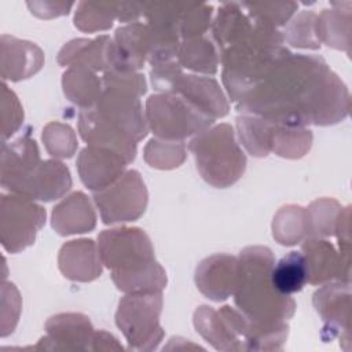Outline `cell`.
Here are the masks:
<instances>
[{"label": "cell", "instance_id": "6da1fadb", "mask_svg": "<svg viewBox=\"0 0 352 352\" xmlns=\"http://www.w3.org/2000/svg\"><path fill=\"white\" fill-rule=\"evenodd\" d=\"M236 104L243 114L279 125H331L348 116L349 92L324 59L290 52Z\"/></svg>", "mask_w": 352, "mask_h": 352}, {"label": "cell", "instance_id": "7a4b0ae2", "mask_svg": "<svg viewBox=\"0 0 352 352\" xmlns=\"http://www.w3.org/2000/svg\"><path fill=\"white\" fill-rule=\"evenodd\" d=\"M102 263L111 270V279L124 293L162 292L166 272L155 261L147 234L136 227L104 230L98 236Z\"/></svg>", "mask_w": 352, "mask_h": 352}, {"label": "cell", "instance_id": "3957f363", "mask_svg": "<svg viewBox=\"0 0 352 352\" xmlns=\"http://www.w3.org/2000/svg\"><path fill=\"white\" fill-rule=\"evenodd\" d=\"M274 264V254L265 246L245 248L238 257L234 301L250 320L278 322L286 320L294 314V300L280 294L272 285Z\"/></svg>", "mask_w": 352, "mask_h": 352}, {"label": "cell", "instance_id": "277c9868", "mask_svg": "<svg viewBox=\"0 0 352 352\" xmlns=\"http://www.w3.org/2000/svg\"><path fill=\"white\" fill-rule=\"evenodd\" d=\"M202 179L213 187L226 188L245 172L246 157L235 140L232 128L220 124L198 133L188 144Z\"/></svg>", "mask_w": 352, "mask_h": 352}, {"label": "cell", "instance_id": "5b68a950", "mask_svg": "<svg viewBox=\"0 0 352 352\" xmlns=\"http://www.w3.org/2000/svg\"><path fill=\"white\" fill-rule=\"evenodd\" d=\"M146 121L161 140L182 142L206 131L214 120L177 94H157L146 102Z\"/></svg>", "mask_w": 352, "mask_h": 352}, {"label": "cell", "instance_id": "8992f818", "mask_svg": "<svg viewBox=\"0 0 352 352\" xmlns=\"http://www.w3.org/2000/svg\"><path fill=\"white\" fill-rule=\"evenodd\" d=\"M162 308V293H129L120 304L116 323L124 333L129 348L154 349L164 331L158 323Z\"/></svg>", "mask_w": 352, "mask_h": 352}, {"label": "cell", "instance_id": "52a82bcc", "mask_svg": "<svg viewBox=\"0 0 352 352\" xmlns=\"http://www.w3.org/2000/svg\"><path fill=\"white\" fill-rule=\"evenodd\" d=\"M0 216L1 243L10 253H18L34 243L45 223V209L15 192L1 195Z\"/></svg>", "mask_w": 352, "mask_h": 352}, {"label": "cell", "instance_id": "ba28073f", "mask_svg": "<svg viewBox=\"0 0 352 352\" xmlns=\"http://www.w3.org/2000/svg\"><path fill=\"white\" fill-rule=\"evenodd\" d=\"M94 201L104 224L133 221L147 206V190L138 170L129 169L109 187L95 191Z\"/></svg>", "mask_w": 352, "mask_h": 352}, {"label": "cell", "instance_id": "9c48e42d", "mask_svg": "<svg viewBox=\"0 0 352 352\" xmlns=\"http://www.w3.org/2000/svg\"><path fill=\"white\" fill-rule=\"evenodd\" d=\"M92 109L104 122L136 143L147 135V121L139 95L133 92L104 87L98 103Z\"/></svg>", "mask_w": 352, "mask_h": 352}, {"label": "cell", "instance_id": "30bf717a", "mask_svg": "<svg viewBox=\"0 0 352 352\" xmlns=\"http://www.w3.org/2000/svg\"><path fill=\"white\" fill-rule=\"evenodd\" d=\"M76 165L81 182L95 192L120 179L125 172L128 161L113 150L87 146L81 150Z\"/></svg>", "mask_w": 352, "mask_h": 352}, {"label": "cell", "instance_id": "8fae6325", "mask_svg": "<svg viewBox=\"0 0 352 352\" xmlns=\"http://www.w3.org/2000/svg\"><path fill=\"white\" fill-rule=\"evenodd\" d=\"M349 282L324 285L314 294V305L324 320L322 338L333 340L340 333H348L349 329Z\"/></svg>", "mask_w": 352, "mask_h": 352}, {"label": "cell", "instance_id": "7c38bea8", "mask_svg": "<svg viewBox=\"0 0 352 352\" xmlns=\"http://www.w3.org/2000/svg\"><path fill=\"white\" fill-rule=\"evenodd\" d=\"M238 276V258L230 254H214L199 263L195 283L199 292L213 301H223L234 294Z\"/></svg>", "mask_w": 352, "mask_h": 352}, {"label": "cell", "instance_id": "4fadbf2b", "mask_svg": "<svg viewBox=\"0 0 352 352\" xmlns=\"http://www.w3.org/2000/svg\"><path fill=\"white\" fill-rule=\"evenodd\" d=\"M302 254L308 267V282L324 283L333 278L349 282V254L337 256L334 246L323 239L307 238L302 243Z\"/></svg>", "mask_w": 352, "mask_h": 352}, {"label": "cell", "instance_id": "5bb4252c", "mask_svg": "<svg viewBox=\"0 0 352 352\" xmlns=\"http://www.w3.org/2000/svg\"><path fill=\"white\" fill-rule=\"evenodd\" d=\"M40 162L34 139L23 136L11 143L4 142L1 151V186L11 192H16Z\"/></svg>", "mask_w": 352, "mask_h": 352}, {"label": "cell", "instance_id": "9a60e30c", "mask_svg": "<svg viewBox=\"0 0 352 352\" xmlns=\"http://www.w3.org/2000/svg\"><path fill=\"white\" fill-rule=\"evenodd\" d=\"M70 187L72 177L69 168L56 160H48L40 162L15 194L48 202L60 198Z\"/></svg>", "mask_w": 352, "mask_h": 352}, {"label": "cell", "instance_id": "2e32d148", "mask_svg": "<svg viewBox=\"0 0 352 352\" xmlns=\"http://www.w3.org/2000/svg\"><path fill=\"white\" fill-rule=\"evenodd\" d=\"M78 132L88 146L113 150L128 164L136 157V142L104 122L94 109H85L78 114Z\"/></svg>", "mask_w": 352, "mask_h": 352}, {"label": "cell", "instance_id": "e0dca14e", "mask_svg": "<svg viewBox=\"0 0 352 352\" xmlns=\"http://www.w3.org/2000/svg\"><path fill=\"white\" fill-rule=\"evenodd\" d=\"M172 94H177L213 120L228 113V103L220 85L210 77L182 74L175 82Z\"/></svg>", "mask_w": 352, "mask_h": 352}, {"label": "cell", "instance_id": "ac0fdd59", "mask_svg": "<svg viewBox=\"0 0 352 352\" xmlns=\"http://www.w3.org/2000/svg\"><path fill=\"white\" fill-rule=\"evenodd\" d=\"M48 336L41 338L51 342L48 349H88L94 341V327L82 314H58L45 323Z\"/></svg>", "mask_w": 352, "mask_h": 352}, {"label": "cell", "instance_id": "d6986e66", "mask_svg": "<svg viewBox=\"0 0 352 352\" xmlns=\"http://www.w3.org/2000/svg\"><path fill=\"white\" fill-rule=\"evenodd\" d=\"M62 274L78 282H89L100 276L102 260L92 239H74L66 242L58 257Z\"/></svg>", "mask_w": 352, "mask_h": 352}, {"label": "cell", "instance_id": "ffe728a7", "mask_svg": "<svg viewBox=\"0 0 352 352\" xmlns=\"http://www.w3.org/2000/svg\"><path fill=\"white\" fill-rule=\"evenodd\" d=\"M43 62V51L36 44L7 34L1 36L3 80L19 81L28 78L41 69Z\"/></svg>", "mask_w": 352, "mask_h": 352}, {"label": "cell", "instance_id": "44dd1931", "mask_svg": "<svg viewBox=\"0 0 352 352\" xmlns=\"http://www.w3.org/2000/svg\"><path fill=\"white\" fill-rule=\"evenodd\" d=\"M96 216L88 197L76 191L52 210V227L59 235L82 234L95 228Z\"/></svg>", "mask_w": 352, "mask_h": 352}, {"label": "cell", "instance_id": "7402d4cb", "mask_svg": "<svg viewBox=\"0 0 352 352\" xmlns=\"http://www.w3.org/2000/svg\"><path fill=\"white\" fill-rule=\"evenodd\" d=\"M110 41L111 38L109 36H99L95 40L74 38L62 47L58 54V63L62 66L106 72V50Z\"/></svg>", "mask_w": 352, "mask_h": 352}, {"label": "cell", "instance_id": "603a6c76", "mask_svg": "<svg viewBox=\"0 0 352 352\" xmlns=\"http://www.w3.org/2000/svg\"><path fill=\"white\" fill-rule=\"evenodd\" d=\"M194 324L197 331L205 340H208V342H210L216 349H243L241 341L232 334L223 315L219 311H214L212 307H199L194 314Z\"/></svg>", "mask_w": 352, "mask_h": 352}, {"label": "cell", "instance_id": "cb8c5ba5", "mask_svg": "<svg viewBox=\"0 0 352 352\" xmlns=\"http://www.w3.org/2000/svg\"><path fill=\"white\" fill-rule=\"evenodd\" d=\"M62 85L67 99L82 107V110L95 107L103 92L100 89V80L87 67H70L66 70Z\"/></svg>", "mask_w": 352, "mask_h": 352}, {"label": "cell", "instance_id": "d4e9b609", "mask_svg": "<svg viewBox=\"0 0 352 352\" xmlns=\"http://www.w3.org/2000/svg\"><path fill=\"white\" fill-rule=\"evenodd\" d=\"M274 287L285 296L302 290L308 283V267L301 252L293 250L283 256L271 270Z\"/></svg>", "mask_w": 352, "mask_h": 352}, {"label": "cell", "instance_id": "484cf974", "mask_svg": "<svg viewBox=\"0 0 352 352\" xmlns=\"http://www.w3.org/2000/svg\"><path fill=\"white\" fill-rule=\"evenodd\" d=\"M337 6H340V8L323 10L322 14L318 15V36L319 40L324 41L329 47L349 52L351 7L344 10L341 3H337Z\"/></svg>", "mask_w": 352, "mask_h": 352}, {"label": "cell", "instance_id": "4316f807", "mask_svg": "<svg viewBox=\"0 0 352 352\" xmlns=\"http://www.w3.org/2000/svg\"><path fill=\"white\" fill-rule=\"evenodd\" d=\"M308 216L307 209L296 205H287L279 209L274 217V238L286 246L298 243L302 238H308Z\"/></svg>", "mask_w": 352, "mask_h": 352}, {"label": "cell", "instance_id": "83f0119b", "mask_svg": "<svg viewBox=\"0 0 352 352\" xmlns=\"http://www.w3.org/2000/svg\"><path fill=\"white\" fill-rule=\"evenodd\" d=\"M177 62L182 67H187L201 73L214 74L217 72L219 58L213 44L204 37L184 40L177 51Z\"/></svg>", "mask_w": 352, "mask_h": 352}, {"label": "cell", "instance_id": "f1b7e54d", "mask_svg": "<svg viewBox=\"0 0 352 352\" xmlns=\"http://www.w3.org/2000/svg\"><path fill=\"white\" fill-rule=\"evenodd\" d=\"M236 128L242 144L252 155H268L274 122L267 121L258 116L242 114L236 118Z\"/></svg>", "mask_w": 352, "mask_h": 352}, {"label": "cell", "instance_id": "f546056e", "mask_svg": "<svg viewBox=\"0 0 352 352\" xmlns=\"http://www.w3.org/2000/svg\"><path fill=\"white\" fill-rule=\"evenodd\" d=\"M312 143V133L304 126H286L274 124L270 150L285 158H300L305 155Z\"/></svg>", "mask_w": 352, "mask_h": 352}, {"label": "cell", "instance_id": "4dcf8cb0", "mask_svg": "<svg viewBox=\"0 0 352 352\" xmlns=\"http://www.w3.org/2000/svg\"><path fill=\"white\" fill-rule=\"evenodd\" d=\"M117 18V3L80 1L74 14V26L82 32L106 30Z\"/></svg>", "mask_w": 352, "mask_h": 352}, {"label": "cell", "instance_id": "1f68e13d", "mask_svg": "<svg viewBox=\"0 0 352 352\" xmlns=\"http://www.w3.org/2000/svg\"><path fill=\"white\" fill-rule=\"evenodd\" d=\"M341 206L334 199H318L307 209L308 216V236H327L336 232L337 219L341 212Z\"/></svg>", "mask_w": 352, "mask_h": 352}, {"label": "cell", "instance_id": "d6a6232c", "mask_svg": "<svg viewBox=\"0 0 352 352\" xmlns=\"http://www.w3.org/2000/svg\"><path fill=\"white\" fill-rule=\"evenodd\" d=\"M318 15L312 11H301L294 16L285 30V37L287 43L298 48H312L320 47V40L318 36Z\"/></svg>", "mask_w": 352, "mask_h": 352}, {"label": "cell", "instance_id": "836d02e7", "mask_svg": "<svg viewBox=\"0 0 352 352\" xmlns=\"http://www.w3.org/2000/svg\"><path fill=\"white\" fill-rule=\"evenodd\" d=\"M186 158L183 142H168L151 139L144 147L146 162L158 169H172L179 166Z\"/></svg>", "mask_w": 352, "mask_h": 352}, {"label": "cell", "instance_id": "e575fe53", "mask_svg": "<svg viewBox=\"0 0 352 352\" xmlns=\"http://www.w3.org/2000/svg\"><path fill=\"white\" fill-rule=\"evenodd\" d=\"M242 7L246 10V14L270 26L278 28L285 25L294 11L298 8V4L294 1L286 3H241Z\"/></svg>", "mask_w": 352, "mask_h": 352}, {"label": "cell", "instance_id": "d590c367", "mask_svg": "<svg viewBox=\"0 0 352 352\" xmlns=\"http://www.w3.org/2000/svg\"><path fill=\"white\" fill-rule=\"evenodd\" d=\"M212 11V6L205 3H184L179 22V36L184 40L201 37L209 28Z\"/></svg>", "mask_w": 352, "mask_h": 352}, {"label": "cell", "instance_id": "8d00e7d4", "mask_svg": "<svg viewBox=\"0 0 352 352\" xmlns=\"http://www.w3.org/2000/svg\"><path fill=\"white\" fill-rule=\"evenodd\" d=\"M43 142L52 157L70 158L77 148V140L73 129L60 122H51L45 126L43 131Z\"/></svg>", "mask_w": 352, "mask_h": 352}, {"label": "cell", "instance_id": "74e56055", "mask_svg": "<svg viewBox=\"0 0 352 352\" xmlns=\"http://www.w3.org/2000/svg\"><path fill=\"white\" fill-rule=\"evenodd\" d=\"M28 7L32 14L40 18H54L59 15L69 14V10L74 6V3H60V1H28Z\"/></svg>", "mask_w": 352, "mask_h": 352}]
</instances>
